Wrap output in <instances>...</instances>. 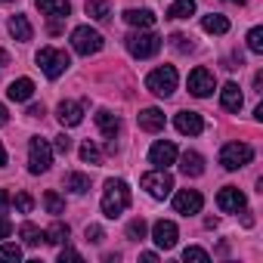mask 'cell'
Returning a JSON list of instances; mask_svg holds the SVG:
<instances>
[{"mask_svg": "<svg viewBox=\"0 0 263 263\" xmlns=\"http://www.w3.org/2000/svg\"><path fill=\"white\" fill-rule=\"evenodd\" d=\"M71 47H74V53H81V56L99 53V50H102V34L93 31L90 25H81V28L71 31Z\"/></svg>", "mask_w": 263, "mask_h": 263, "instance_id": "7", "label": "cell"}, {"mask_svg": "<svg viewBox=\"0 0 263 263\" xmlns=\"http://www.w3.org/2000/svg\"><path fill=\"white\" fill-rule=\"evenodd\" d=\"M47 241H50V245H62V241H68V226H65V223H53V226L47 229Z\"/></svg>", "mask_w": 263, "mask_h": 263, "instance_id": "30", "label": "cell"}, {"mask_svg": "<svg viewBox=\"0 0 263 263\" xmlns=\"http://www.w3.org/2000/svg\"><path fill=\"white\" fill-rule=\"evenodd\" d=\"M50 164H53V149H50V143L41 140V137H34V140L28 143V171H31V174H47Z\"/></svg>", "mask_w": 263, "mask_h": 263, "instance_id": "6", "label": "cell"}, {"mask_svg": "<svg viewBox=\"0 0 263 263\" xmlns=\"http://www.w3.org/2000/svg\"><path fill=\"white\" fill-rule=\"evenodd\" d=\"M37 10L44 16H53V19H65L71 13V4L68 0H37Z\"/></svg>", "mask_w": 263, "mask_h": 263, "instance_id": "20", "label": "cell"}, {"mask_svg": "<svg viewBox=\"0 0 263 263\" xmlns=\"http://www.w3.org/2000/svg\"><path fill=\"white\" fill-rule=\"evenodd\" d=\"M28 115H31V118H41V115H44V105H31Z\"/></svg>", "mask_w": 263, "mask_h": 263, "instance_id": "45", "label": "cell"}, {"mask_svg": "<svg viewBox=\"0 0 263 263\" xmlns=\"http://www.w3.org/2000/svg\"><path fill=\"white\" fill-rule=\"evenodd\" d=\"M201 28H204L208 34H226V31H229V19L220 16V13H211V16L201 19Z\"/></svg>", "mask_w": 263, "mask_h": 263, "instance_id": "24", "label": "cell"}, {"mask_svg": "<svg viewBox=\"0 0 263 263\" xmlns=\"http://www.w3.org/2000/svg\"><path fill=\"white\" fill-rule=\"evenodd\" d=\"M59 260L65 263V260H81V254L74 251V248H62V254H59Z\"/></svg>", "mask_w": 263, "mask_h": 263, "instance_id": "41", "label": "cell"}, {"mask_svg": "<svg viewBox=\"0 0 263 263\" xmlns=\"http://www.w3.org/2000/svg\"><path fill=\"white\" fill-rule=\"evenodd\" d=\"M192 13H195V0H177L167 10V19H189Z\"/></svg>", "mask_w": 263, "mask_h": 263, "instance_id": "28", "label": "cell"}, {"mask_svg": "<svg viewBox=\"0 0 263 263\" xmlns=\"http://www.w3.org/2000/svg\"><path fill=\"white\" fill-rule=\"evenodd\" d=\"M44 208H47V214H53V217H59V214H65V201H62V195L59 192H44Z\"/></svg>", "mask_w": 263, "mask_h": 263, "instance_id": "27", "label": "cell"}, {"mask_svg": "<svg viewBox=\"0 0 263 263\" xmlns=\"http://www.w3.org/2000/svg\"><path fill=\"white\" fill-rule=\"evenodd\" d=\"M124 22L134 25V28H152L155 25V13L152 10H127L124 13Z\"/></svg>", "mask_w": 263, "mask_h": 263, "instance_id": "22", "label": "cell"}, {"mask_svg": "<svg viewBox=\"0 0 263 263\" xmlns=\"http://www.w3.org/2000/svg\"><path fill=\"white\" fill-rule=\"evenodd\" d=\"M180 171H183L186 177H201V174H204V158H201L198 152H183Z\"/></svg>", "mask_w": 263, "mask_h": 263, "instance_id": "21", "label": "cell"}, {"mask_svg": "<svg viewBox=\"0 0 263 263\" xmlns=\"http://www.w3.org/2000/svg\"><path fill=\"white\" fill-rule=\"evenodd\" d=\"M7 121H10V115H7V105H4V102H0V127H4Z\"/></svg>", "mask_w": 263, "mask_h": 263, "instance_id": "43", "label": "cell"}, {"mask_svg": "<svg viewBox=\"0 0 263 263\" xmlns=\"http://www.w3.org/2000/svg\"><path fill=\"white\" fill-rule=\"evenodd\" d=\"M143 189H146L152 198H167L171 189H174V177H171L164 167H158V171H152V174H143Z\"/></svg>", "mask_w": 263, "mask_h": 263, "instance_id": "8", "label": "cell"}, {"mask_svg": "<svg viewBox=\"0 0 263 263\" xmlns=\"http://www.w3.org/2000/svg\"><path fill=\"white\" fill-rule=\"evenodd\" d=\"M137 121H140L143 130H149V134L164 130V111H161V108H143V111L137 115Z\"/></svg>", "mask_w": 263, "mask_h": 263, "instance_id": "16", "label": "cell"}, {"mask_svg": "<svg viewBox=\"0 0 263 263\" xmlns=\"http://www.w3.org/2000/svg\"><path fill=\"white\" fill-rule=\"evenodd\" d=\"M229 4H245V0H229Z\"/></svg>", "mask_w": 263, "mask_h": 263, "instance_id": "48", "label": "cell"}, {"mask_svg": "<svg viewBox=\"0 0 263 263\" xmlns=\"http://www.w3.org/2000/svg\"><path fill=\"white\" fill-rule=\"evenodd\" d=\"M84 105L87 102H59V108H56L59 124L62 127H78L84 121Z\"/></svg>", "mask_w": 263, "mask_h": 263, "instance_id": "14", "label": "cell"}, {"mask_svg": "<svg viewBox=\"0 0 263 263\" xmlns=\"http://www.w3.org/2000/svg\"><path fill=\"white\" fill-rule=\"evenodd\" d=\"M254 87H257V93L263 90V74H254Z\"/></svg>", "mask_w": 263, "mask_h": 263, "instance_id": "46", "label": "cell"}, {"mask_svg": "<svg viewBox=\"0 0 263 263\" xmlns=\"http://www.w3.org/2000/svg\"><path fill=\"white\" fill-rule=\"evenodd\" d=\"M7 96H10L13 102H28V99L34 96V81H31V78H19V81H13L10 90H7Z\"/></svg>", "mask_w": 263, "mask_h": 263, "instance_id": "17", "label": "cell"}, {"mask_svg": "<svg viewBox=\"0 0 263 263\" xmlns=\"http://www.w3.org/2000/svg\"><path fill=\"white\" fill-rule=\"evenodd\" d=\"M0 4H10V0H0Z\"/></svg>", "mask_w": 263, "mask_h": 263, "instance_id": "49", "label": "cell"}, {"mask_svg": "<svg viewBox=\"0 0 263 263\" xmlns=\"http://www.w3.org/2000/svg\"><path fill=\"white\" fill-rule=\"evenodd\" d=\"M10 232H13V223H10V220H7L4 214H0V238H7Z\"/></svg>", "mask_w": 263, "mask_h": 263, "instance_id": "39", "label": "cell"}, {"mask_svg": "<svg viewBox=\"0 0 263 263\" xmlns=\"http://www.w3.org/2000/svg\"><path fill=\"white\" fill-rule=\"evenodd\" d=\"M7 62H10V53H7V50H0V71L7 68Z\"/></svg>", "mask_w": 263, "mask_h": 263, "instance_id": "44", "label": "cell"}, {"mask_svg": "<svg viewBox=\"0 0 263 263\" xmlns=\"http://www.w3.org/2000/svg\"><path fill=\"white\" fill-rule=\"evenodd\" d=\"M177 223H171V220H158L155 226H152V238H155V245L158 248H164V251H171L174 245H177Z\"/></svg>", "mask_w": 263, "mask_h": 263, "instance_id": "12", "label": "cell"}, {"mask_svg": "<svg viewBox=\"0 0 263 263\" xmlns=\"http://www.w3.org/2000/svg\"><path fill=\"white\" fill-rule=\"evenodd\" d=\"M174 124H177V130H180L183 137H198L201 130H204V121H201L198 111H180L174 118Z\"/></svg>", "mask_w": 263, "mask_h": 263, "instance_id": "13", "label": "cell"}, {"mask_svg": "<svg viewBox=\"0 0 263 263\" xmlns=\"http://www.w3.org/2000/svg\"><path fill=\"white\" fill-rule=\"evenodd\" d=\"M13 204H16V211H22V214H31V211H34V198H31L28 192H19V195L13 198Z\"/></svg>", "mask_w": 263, "mask_h": 263, "instance_id": "35", "label": "cell"}, {"mask_svg": "<svg viewBox=\"0 0 263 263\" xmlns=\"http://www.w3.org/2000/svg\"><path fill=\"white\" fill-rule=\"evenodd\" d=\"M201 204H204V198H201V192H195V189H183V192H177V198H174V208H177V214H183V217L198 214Z\"/></svg>", "mask_w": 263, "mask_h": 263, "instance_id": "11", "label": "cell"}, {"mask_svg": "<svg viewBox=\"0 0 263 263\" xmlns=\"http://www.w3.org/2000/svg\"><path fill=\"white\" fill-rule=\"evenodd\" d=\"M37 65H41V71L50 78V81H56L68 65H71V59H68V53L65 50H56V47H44L41 53H37Z\"/></svg>", "mask_w": 263, "mask_h": 263, "instance_id": "3", "label": "cell"}, {"mask_svg": "<svg viewBox=\"0 0 263 263\" xmlns=\"http://www.w3.org/2000/svg\"><path fill=\"white\" fill-rule=\"evenodd\" d=\"M217 204H220L223 214H238V211L245 208V192L235 189V186H223V189L217 192Z\"/></svg>", "mask_w": 263, "mask_h": 263, "instance_id": "10", "label": "cell"}, {"mask_svg": "<svg viewBox=\"0 0 263 263\" xmlns=\"http://www.w3.org/2000/svg\"><path fill=\"white\" fill-rule=\"evenodd\" d=\"M53 146H56V152H62V155H68V149H71V140H68V137H65V134H59V137H56V143H53Z\"/></svg>", "mask_w": 263, "mask_h": 263, "instance_id": "37", "label": "cell"}, {"mask_svg": "<svg viewBox=\"0 0 263 263\" xmlns=\"http://www.w3.org/2000/svg\"><path fill=\"white\" fill-rule=\"evenodd\" d=\"M19 235H22V241H25L28 248H37L41 241H47V232H41L34 223H25V226L19 229Z\"/></svg>", "mask_w": 263, "mask_h": 263, "instance_id": "25", "label": "cell"}, {"mask_svg": "<svg viewBox=\"0 0 263 263\" xmlns=\"http://www.w3.org/2000/svg\"><path fill=\"white\" fill-rule=\"evenodd\" d=\"M127 238H134V241L146 238V220H143V217H137V220L127 223Z\"/></svg>", "mask_w": 263, "mask_h": 263, "instance_id": "33", "label": "cell"}, {"mask_svg": "<svg viewBox=\"0 0 263 263\" xmlns=\"http://www.w3.org/2000/svg\"><path fill=\"white\" fill-rule=\"evenodd\" d=\"M214 87H217V78H214V71L211 68H204V65H198V68H192V74H189V93L192 96H211L214 93Z\"/></svg>", "mask_w": 263, "mask_h": 263, "instance_id": "9", "label": "cell"}, {"mask_svg": "<svg viewBox=\"0 0 263 263\" xmlns=\"http://www.w3.org/2000/svg\"><path fill=\"white\" fill-rule=\"evenodd\" d=\"M10 34L25 44V41H31L34 31H31V22H28L25 16H10Z\"/></svg>", "mask_w": 263, "mask_h": 263, "instance_id": "23", "label": "cell"}, {"mask_svg": "<svg viewBox=\"0 0 263 263\" xmlns=\"http://www.w3.org/2000/svg\"><path fill=\"white\" fill-rule=\"evenodd\" d=\"M149 161H152L155 167H171V164L177 161V146H174V143H167V140L155 143V146L149 149Z\"/></svg>", "mask_w": 263, "mask_h": 263, "instance_id": "15", "label": "cell"}, {"mask_svg": "<svg viewBox=\"0 0 263 263\" xmlns=\"http://www.w3.org/2000/svg\"><path fill=\"white\" fill-rule=\"evenodd\" d=\"M248 50L251 53H263V28H251L248 31Z\"/></svg>", "mask_w": 263, "mask_h": 263, "instance_id": "34", "label": "cell"}, {"mask_svg": "<svg viewBox=\"0 0 263 263\" xmlns=\"http://www.w3.org/2000/svg\"><path fill=\"white\" fill-rule=\"evenodd\" d=\"M19 260H22L19 245H0V263H19Z\"/></svg>", "mask_w": 263, "mask_h": 263, "instance_id": "32", "label": "cell"}, {"mask_svg": "<svg viewBox=\"0 0 263 263\" xmlns=\"http://www.w3.org/2000/svg\"><path fill=\"white\" fill-rule=\"evenodd\" d=\"M65 186H68L74 195H84V192L90 189V177H87V174H68V177H65Z\"/></svg>", "mask_w": 263, "mask_h": 263, "instance_id": "29", "label": "cell"}, {"mask_svg": "<svg viewBox=\"0 0 263 263\" xmlns=\"http://www.w3.org/2000/svg\"><path fill=\"white\" fill-rule=\"evenodd\" d=\"M96 124H99V130H102L108 140H115V137H118V130H121L118 115H111L108 108H99V111H96Z\"/></svg>", "mask_w": 263, "mask_h": 263, "instance_id": "19", "label": "cell"}, {"mask_svg": "<svg viewBox=\"0 0 263 263\" xmlns=\"http://www.w3.org/2000/svg\"><path fill=\"white\" fill-rule=\"evenodd\" d=\"M171 41H174V47H177V50H183V53H186V50H192V44H186V37H183V34H174Z\"/></svg>", "mask_w": 263, "mask_h": 263, "instance_id": "40", "label": "cell"}, {"mask_svg": "<svg viewBox=\"0 0 263 263\" xmlns=\"http://www.w3.org/2000/svg\"><path fill=\"white\" fill-rule=\"evenodd\" d=\"M183 260H198V263H208V260H211V254H208L204 248H195V245H192V248H186V251H183Z\"/></svg>", "mask_w": 263, "mask_h": 263, "instance_id": "36", "label": "cell"}, {"mask_svg": "<svg viewBox=\"0 0 263 263\" xmlns=\"http://www.w3.org/2000/svg\"><path fill=\"white\" fill-rule=\"evenodd\" d=\"M124 44H127L130 56H137V59H152L161 50V37L152 31H134V34L124 37Z\"/></svg>", "mask_w": 263, "mask_h": 263, "instance_id": "2", "label": "cell"}, {"mask_svg": "<svg viewBox=\"0 0 263 263\" xmlns=\"http://www.w3.org/2000/svg\"><path fill=\"white\" fill-rule=\"evenodd\" d=\"M99 204H102V214H105L108 220L121 217V214L130 208V189H127V183H124V180H108Z\"/></svg>", "mask_w": 263, "mask_h": 263, "instance_id": "1", "label": "cell"}, {"mask_svg": "<svg viewBox=\"0 0 263 263\" xmlns=\"http://www.w3.org/2000/svg\"><path fill=\"white\" fill-rule=\"evenodd\" d=\"M108 13H111L108 0H87V16H90V19L105 22V19H108Z\"/></svg>", "mask_w": 263, "mask_h": 263, "instance_id": "26", "label": "cell"}, {"mask_svg": "<svg viewBox=\"0 0 263 263\" xmlns=\"http://www.w3.org/2000/svg\"><path fill=\"white\" fill-rule=\"evenodd\" d=\"M7 208H10V195L0 189V214H7Z\"/></svg>", "mask_w": 263, "mask_h": 263, "instance_id": "42", "label": "cell"}, {"mask_svg": "<svg viewBox=\"0 0 263 263\" xmlns=\"http://www.w3.org/2000/svg\"><path fill=\"white\" fill-rule=\"evenodd\" d=\"M220 102H223V108L226 111H238L241 108V102H245V96H241V90H238V84H226L223 90H220Z\"/></svg>", "mask_w": 263, "mask_h": 263, "instance_id": "18", "label": "cell"}, {"mask_svg": "<svg viewBox=\"0 0 263 263\" xmlns=\"http://www.w3.org/2000/svg\"><path fill=\"white\" fill-rule=\"evenodd\" d=\"M146 87L155 93V96H171L174 90H177V68L174 65H161V68H155L149 78H146Z\"/></svg>", "mask_w": 263, "mask_h": 263, "instance_id": "5", "label": "cell"}, {"mask_svg": "<svg viewBox=\"0 0 263 263\" xmlns=\"http://www.w3.org/2000/svg\"><path fill=\"white\" fill-rule=\"evenodd\" d=\"M105 238V232L99 229V226H87V241H93V245H99Z\"/></svg>", "mask_w": 263, "mask_h": 263, "instance_id": "38", "label": "cell"}, {"mask_svg": "<svg viewBox=\"0 0 263 263\" xmlns=\"http://www.w3.org/2000/svg\"><path fill=\"white\" fill-rule=\"evenodd\" d=\"M81 161H87V164H102V152L87 140V143L81 146Z\"/></svg>", "mask_w": 263, "mask_h": 263, "instance_id": "31", "label": "cell"}, {"mask_svg": "<svg viewBox=\"0 0 263 263\" xmlns=\"http://www.w3.org/2000/svg\"><path fill=\"white\" fill-rule=\"evenodd\" d=\"M251 161H254V149L248 143H226L220 149V164L226 171H238V167H245Z\"/></svg>", "mask_w": 263, "mask_h": 263, "instance_id": "4", "label": "cell"}, {"mask_svg": "<svg viewBox=\"0 0 263 263\" xmlns=\"http://www.w3.org/2000/svg\"><path fill=\"white\" fill-rule=\"evenodd\" d=\"M7 164V149H4V143H0V167Z\"/></svg>", "mask_w": 263, "mask_h": 263, "instance_id": "47", "label": "cell"}]
</instances>
